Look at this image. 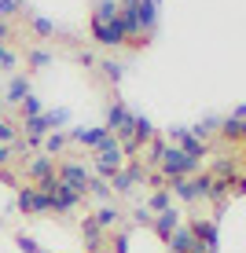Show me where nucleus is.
<instances>
[{
  "label": "nucleus",
  "instance_id": "f3484780",
  "mask_svg": "<svg viewBox=\"0 0 246 253\" xmlns=\"http://www.w3.org/2000/svg\"><path fill=\"white\" fill-rule=\"evenodd\" d=\"M151 136H154V125H151V121H147V118L133 114V139H136L140 147H144V143H147V139H151Z\"/></svg>",
  "mask_w": 246,
  "mask_h": 253
},
{
  "label": "nucleus",
  "instance_id": "bb28decb",
  "mask_svg": "<svg viewBox=\"0 0 246 253\" xmlns=\"http://www.w3.org/2000/svg\"><path fill=\"white\" fill-rule=\"evenodd\" d=\"M22 11L30 15V22H33V30H37V33H45V37H48V33H55V22H51V19H45V15H33L30 7H22Z\"/></svg>",
  "mask_w": 246,
  "mask_h": 253
},
{
  "label": "nucleus",
  "instance_id": "2f4dec72",
  "mask_svg": "<svg viewBox=\"0 0 246 253\" xmlns=\"http://www.w3.org/2000/svg\"><path fill=\"white\" fill-rule=\"evenodd\" d=\"M209 180H213L209 172H202L198 180H191V187H195V198H206V191H209Z\"/></svg>",
  "mask_w": 246,
  "mask_h": 253
},
{
  "label": "nucleus",
  "instance_id": "f8f14e48",
  "mask_svg": "<svg viewBox=\"0 0 246 253\" xmlns=\"http://www.w3.org/2000/svg\"><path fill=\"white\" fill-rule=\"evenodd\" d=\"M118 19V0H96V15H92V26H107Z\"/></svg>",
  "mask_w": 246,
  "mask_h": 253
},
{
  "label": "nucleus",
  "instance_id": "412c9836",
  "mask_svg": "<svg viewBox=\"0 0 246 253\" xmlns=\"http://www.w3.org/2000/svg\"><path fill=\"white\" fill-rule=\"evenodd\" d=\"M85 195H92L96 198V202H107V198H110V180H89V187H85Z\"/></svg>",
  "mask_w": 246,
  "mask_h": 253
},
{
  "label": "nucleus",
  "instance_id": "4c0bfd02",
  "mask_svg": "<svg viewBox=\"0 0 246 253\" xmlns=\"http://www.w3.org/2000/svg\"><path fill=\"white\" fill-rule=\"evenodd\" d=\"M169 139H173V147H180L184 139H188V128H177V125H173V128H169Z\"/></svg>",
  "mask_w": 246,
  "mask_h": 253
},
{
  "label": "nucleus",
  "instance_id": "a19ab883",
  "mask_svg": "<svg viewBox=\"0 0 246 253\" xmlns=\"http://www.w3.org/2000/svg\"><path fill=\"white\" fill-rule=\"evenodd\" d=\"M114 253H129V235H118V239H114Z\"/></svg>",
  "mask_w": 246,
  "mask_h": 253
},
{
  "label": "nucleus",
  "instance_id": "7ed1b4c3",
  "mask_svg": "<svg viewBox=\"0 0 246 253\" xmlns=\"http://www.w3.org/2000/svg\"><path fill=\"white\" fill-rule=\"evenodd\" d=\"M191 235H195V242H202L209 253L221 250V231H217V220H202V216H198V220L191 224Z\"/></svg>",
  "mask_w": 246,
  "mask_h": 253
},
{
  "label": "nucleus",
  "instance_id": "72a5a7b5",
  "mask_svg": "<svg viewBox=\"0 0 246 253\" xmlns=\"http://www.w3.org/2000/svg\"><path fill=\"white\" fill-rule=\"evenodd\" d=\"M11 139H15V125L7 118H0V143H11Z\"/></svg>",
  "mask_w": 246,
  "mask_h": 253
},
{
  "label": "nucleus",
  "instance_id": "0eeeda50",
  "mask_svg": "<svg viewBox=\"0 0 246 253\" xmlns=\"http://www.w3.org/2000/svg\"><path fill=\"white\" fill-rule=\"evenodd\" d=\"M77 202H81V195H77L74 187H66L63 180H59L55 195H51V209H55V213H70V209H77Z\"/></svg>",
  "mask_w": 246,
  "mask_h": 253
},
{
  "label": "nucleus",
  "instance_id": "c85d7f7f",
  "mask_svg": "<svg viewBox=\"0 0 246 253\" xmlns=\"http://www.w3.org/2000/svg\"><path fill=\"white\" fill-rule=\"evenodd\" d=\"M173 206V198H169V191H154V195H151V202H147V209H158V213H162V209H169Z\"/></svg>",
  "mask_w": 246,
  "mask_h": 253
},
{
  "label": "nucleus",
  "instance_id": "423d86ee",
  "mask_svg": "<svg viewBox=\"0 0 246 253\" xmlns=\"http://www.w3.org/2000/svg\"><path fill=\"white\" fill-rule=\"evenodd\" d=\"M92 33H96V41H99V44H107V48L125 44V30H121V22H118V19L107 22V26H92Z\"/></svg>",
  "mask_w": 246,
  "mask_h": 253
},
{
  "label": "nucleus",
  "instance_id": "393cba45",
  "mask_svg": "<svg viewBox=\"0 0 246 253\" xmlns=\"http://www.w3.org/2000/svg\"><path fill=\"white\" fill-rule=\"evenodd\" d=\"M173 191H177V198H184V202H195V187H191L188 176H173Z\"/></svg>",
  "mask_w": 246,
  "mask_h": 253
},
{
  "label": "nucleus",
  "instance_id": "2eb2a0df",
  "mask_svg": "<svg viewBox=\"0 0 246 253\" xmlns=\"http://www.w3.org/2000/svg\"><path fill=\"white\" fill-rule=\"evenodd\" d=\"M243 118H246V107L239 103V107H235V114H232V118H228L224 125H221L228 139H243Z\"/></svg>",
  "mask_w": 246,
  "mask_h": 253
},
{
  "label": "nucleus",
  "instance_id": "a878e982",
  "mask_svg": "<svg viewBox=\"0 0 246 253\" xmlns=\"http://www.w3.org/2000/svg\"><path fill=\"white\" fill-rule=\"evenodd\" d=\"M213 128H221V121H217V118H202L198 125H195V128L188 132V136H195V139H202V143H206V136L213 132Z\"/></svg>",
  "mask_w": 246,
  "mask_h": 253
},
{
  "label": "nucleus",
  "instance_id": "4468645a",
  "mask_svg": "<svg viewBox=\"0 0 246 253\" xmlns=\"http://www.w3.org/2000/svg\"><path fill=\"white\" fill-rule=\"evenodd\" d=\"M169 246H173V253H191V246H195L191 228H177V231L169 235Z\"/></svg>",
  "mask_w": 246,
  "mask_h": 253
},
{
  "label": "nucleus",
  "instance_id": "37998d69",
  "mask_svg": "<svg viewBox=\"0 0 246 253\" xmlns=\"http://www.w3.org/2000/svg\"><path fill=\"white\" fill-rule=\"evenodd\" d=\"M81 66H96V55H92V51H81Z\"/></svg>",
  "mask_w": 246,
  "mask_h": 253
},
{
  "label": "nucleus",
  "instance_id": "ddd939ff",
  "mask_svg": "<svg viewBox=\"0 0 246 253\" xmlns=\"http://www.w3.org/2000/svg\"><path fill=\"white\" fill-rule=\"evenodd\" d=\"M81 231H85V246H89L92 253L103 246V228L92 220V216H85V224H81Z\"/></svg>",
  "mask_w": 246,
  "mask_h": 253
},
{
  "label": "nucleus",
  "instance_id": "ea45409f",
  "mask_svg": "<svg viewBox=\"0 0 246 253\" xmlns=\"http://www.w3.org/2000/svg\"><path fill=\"white\" fill-rule=\"evenodd\" d=\"M11 11H19V0H0V19L11 15Z\"/></svg>",
  "mask_w": 246,
  "mask_h": 253
},
{
  "label": "nucleus",
  "instance_id": "b1692460",
  "mask_svg": "<svg viewBox=\"0 0 246 253\" xmlns=\"http://www.w3.org/2000/svg\"><path fill=\"white\" fill-rule=\"evenodd\" d=\"M22 209V213H37V187H22L19 191V202H15Z\"/></svg>",
  "mask_w": 246,
  "mask_h": 253
},
{
  "label": "nucleus",
  "instance_id": "f257e3e1",
  "mask_svg": "<svg viewBox=\"0 0 246 253\" xmlns=\"http://www.w3.org/2000/svg\"><path fill=\"white\" fill-rule=\"evenodd\" d=\"M121 162H125V154H121L118 136H107L99 147H96V165H99V172H103V176H114V172L121 169Z\"/></svg>",
  "mask_w": 246,
  "mask_h": 253
},
{
  "label": "nucleus",
  "instance_id": "4be33fe9",
  "mask_svg": "<svg viewBox=\"0 0 246 253\" xmlns=\"http://www.w3.org/2000/svg\"><path fill=\"white\" fill-rule=\"evenodd\" d=\"M63 147H66V132H48L45 136V154H48V158L63 154Z\"/></svg>",
  "mask_w": 246,
  "mask_h": 253
},
{
  "label": "nucleus",
  "instance_id": "c756f323",
  "mask_svg": "<svg viewBox=\"0 0 246 253\" xmlns=\"http://www.w3.org/2000/svg\"><path fill=\"white\" fill-rule=\"evenodd\" d=\"M96 66H103V74H107L110 81H121V77H125V63H114V59H107V63H96Z\"/></svg>",
  "mask_w": 246,
  "mask_h": 253
},
{
  "label": "nucleus",
  "instance_id": "39448f33",
  "mask_svg": "<svg viewBox=\"0 0 246 253\" xmlns=\"http://www.w3.org/2000/svg\"><path fill=\"white\" fill-rule=\"evenodd\" d=\"M59 180H63L66 187H74L77 195L85 198V187H89V169H85L81 162H70V165H63V172H59Z\"/></svg>",
  "mask_w": 246,
  "mask_h": 253
},
{
  "label": "nucleus",
  "instance_id": "cd10ccee",
  "mask_svg": "<svg viewBox=\"0 0 246 253\" xmlns=\"http://www.w3.org/2000/svg\"><path fill=\"white\" fill-rule=\"evenodd\" d=\"M228 191H232V180H209V191H206V198H217V202H221V198L228 195Z\"/></svg>",
  "mask_w": 246,
  "mask_h": 253
},
{
  "label": "nucleus",
  "instance_id": "aec40b11",
  "mask_svg": "<svg viewBox=\"0 0 246 253\" xmlns=\"http://www.w3.org/2000/svg\"><path fill=\"white\" fill-rule=\"evenodd\" d=\"M180 151L188 154L191 162H202V158H206V143H202V139H195V136H188V139H184V143H180Z\"/></svg>",
  "mask_w": 246,
  "mask_h": 253
},
{
  "label": "nucleus",
  "instance_id": "6ab92c4d",
  "mask_svg": "<svg viewBox=\"0 0 246 253\" xmlns=\"http://www.w3.org/2000/svg\"><path fill=\"white\" fill-rule=\"evenodd\" d=\"M45 118V125H48V132H59V128L70 121V110L66 107H59V110H48V114H41Z\"/></svg>",
  "mask_w": 246,
  "mask_h": 253
},
{
  "label": "nucleus",
  "instance_id": "f704fd0d",
  "mask_svg": "<svg viewBox=\"0 0 246 253\" xmlns=\"http://www.w3.org/2000/svg\"><path fill=\"white\" fill-rule=\"evenodd\" d=\"M30 63H33V66H48V63H51V55H48L45 48H33V51H30Z\"/></svg>",
  "mask_w": 246,
  "mask_h": 253
},
{
  "label": "nucleus",
  "instance_id": "9d476101",
  "mask_svg": "<svg viewBox=\"0 0 246 253\" xmlns=\"http://www.w3.org/2000/svg\"><path fill=\"white\" fill-rule=\"evenodd\" d=\"M177 228H180V213H177L173 206H169V209H162V213L154 216V231L162 235V239H169V235L177 231Z\"/></svg>",
  "mask_w": 246,
  "mask_h": 253
},
{
  "label": "nucleus",
  "instance_id": "dca6fc26",
  "mask_svg": "<svg viewBox=\"0 0 246 253\" xmlns=\"http://www.w3.org/2000/svg\"><path fill=\"white\" fill-rule=\"evenodd\" d=\"M45 136H48L45 118H26V143H41Z\"/></svg>",
  "mask_w": 246,
  "mask_h": 253
},
{
  "label": "nucleus",
  "instance_id": "1a4fd4ad",
  "mask_svg": "<svg viewBox=\"0 0 246 253\" xmlns=\"http://www.w3.org/2000/svg\"><path fill=\"white\" fill-rule=\"evenodd\" d=\"M110 132H107V128H70V132H66V139H77V143H85V147H99L103 143V139H107Z\"/></svg>",
  "mask_w": 246,
  "mask_h": 253
},
{
  "label": "nucleus",
  "instance_id": "e433bc0d",
  "mask_svg": "<svg viewBox=\"0 0 246 253\" xmlns=\"http://www.w3.org/2000/svg\"><path fill=\"white\" fill-rule=\"evenodd\" d=\"M0 66H4V70H11V66H15V51H11V48H4V44H0Z\"/></svg>",
  "mask_w": 246,
  "mask_h": 253
},
{
  "label": "nucleus",
  "instance_id": "20e7f679",
  "mask_svg": "<svg viewBox=\"0 0 246 253\" xmlns=\"http://www.w3.org/2000/svg\"><path fill=\"white\" fill-rule=\"evenodd\" d=\"M140 180H144V165H129V169H118L114 172V184H110V195H129Z\"/></svg>",
  "mask_w": 246,
  "mask_h": 253
},
{
  "label": "nucleus",
  "instance_id": "473e14b6",
  "mask_svg": "<svg viewBox=\"0 0 246 253\" xmlns=\"http://www.w3.org/2000/svg\"><path fill=\"white\" fill-rule=\"evenodd\" d=\"M15 242H19V250H22V253H45V250L37 246V242L30 239V235H19V239H15Z\"/></svg>",
  "mask_w": 246,
  "mask_h": 253
},
{
  "label": "nucleus",
  "instance_id": "c03bdc74",
  "mask_svg": "<svg viewBox=\"0 0 246 253\" xmlns=\"http://www.w3.org/2000/svg\"><path fill=\"white\" fill-rule=\"evenodd\" d=\"M4 37H7V22L0 19V41H4Z\"/></svg>",
  "mask_w": 246,
  "mask_h": 253
},
{
  "label": "nucleus",
  "instance_id": "5701e85b",
  "mask_svg": "<svg viewBox=\"0 0 246 253\" xmlns=\"http://www.w3.org/2000/svg\"><path fill=\"white\" fill-rule=\"evenodd\" d=\"M92 220H96V224H99V228H114V224H118V220H121V209H114V206H103V209H99V213H96V216H92Z\"/></svg>",
  "mask_w": 246,
  "mask_h": 253
},
{
  "label": "nucleus",
  "instance_id": "c9c22d12",
  "mask_svg": "<svg viewBox=\"0 0 246 253\" xmlns=\"http://www.w3.org/2000/svg\"><path fill=\"white\" fill-rule=\"evenodd\" d=\"M133 220L136 224H151L154 216H151V209H147V206H140V209H133Z\"/></svg>",
  "mask_w": 246,
  "mask_h": 253
},
{
  "label": "nucleus",
  "instance_id": "f03ea898",
  "mask_svg": "<svg viewBox=\"0 0 246 253\" xmlns=\"http://www.w3.org/2000/svg\"><path fill=\"white\" fill-rule=\"evenodd\" d=\"M195 169H198V162H191L180 147H165V151H162V176L165 180L188 176V172H195Z\"/></svg>",
  "mask_w": 246,
  "mask_h": 253
},
{
  "label": "nucleus",
  "instance_id": "79ce46f5",
  "mask_svg": "<svg viewBox=\"0 0 246 253\" xmlns=\"http://www.w3.org/2000/svg\"><path fill=\"white\" fill-rule=\"evenodd\" d=\"M11 154H15V151H11V143H0V165H4L7 158H11Z\"/></svg>",
  "mask_w": 246,
  "mask_h": 253
},
{
  "label": "nucleus",
  "instance_id": "9b49d317",
  "mask_svg": "<svg viewBox=\"0 0 246 253\" xmlns=\"http://www.w3.org/2000/svg\"><path fill=\"white\" fill-rule=\"evenodd\" d=\"M26 95H30V81H26L22 74L11 77V84H7V95H4V107H11V103H22Z\"/></svg>",
  "mask_w": 246,
  "mask_h": 253
},
{
  "label": "nucleus",
  "instance_id": "a211bd4d",
  "mask_svg": "<svg viewBox=\"0 0 246 253\" xmlns=\"http://www.w3.org/2000/svg\"><path fill=\"white\" fill-rule=\"evenodd\" d=\"M26 172H30L33 180H45V176H51V158H48V154H41V158H33L30 165H26Z\"/></svg>",
  "mask_w": 246,
  "mask_h": 253
},
{
  "label": "nucleus",
  "instance_id": "6e6552de",
  "mask_svg": "<svg viewBox=\"0 0 246 253\" xmlns=\"http://www.w3.org/2000/svg\"><path fill=\"white\" fill-rule=\"evenodd\" d=\"M136 22H140V33L158 30V4L154 0H136Z\"/></svg>",
  "mask_w": 246,
  "mask_h": 253
},
{
  "label": "nucleus",
  "instance_id": "58836bf2",
  "mask_svg": "<svg viewBox=\"0 0 246 253\" xmlns=\"http://www.w3.org/2000/svg\"><path fill=\"white\" fill-rule=\"evenodd\" d=\"M162 151H165V143L158 139V143L151 147V154H147V162H151V165H154V162H162Z\"/></svg>",
  "mask_w": 246,
  "mask_h": 253
},
{
  "label": "nucleus",
  "instance_id": "7c9ffc66",
  "mask_svg": "<svg viewBox=\"0 0 246 253\" xmlns=\"http://www.w3.org/2000/svg\"><path fill=\"white\" fill-rule=\"evenodd\" d=\"M22 114L26 118H41V114H45V107H41L37 95H26V99H22Z\"/></svg>",
  "mask_w": 246,
  "mask_h": 253
}]
</instances>
